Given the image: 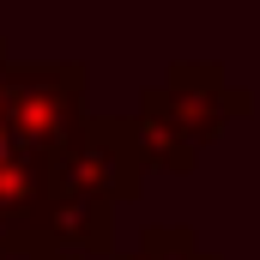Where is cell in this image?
Returning a JSON list of instances; mask_svg holds the SVG:
<instances>
[{
	"instance_id": "4",
	"label": "cell",
	"mask_w": 260,
	"mask_h": 260,
	"mask_svg": "<svg viewBox=\"0 0 260 260\" xmlns=\"http://www.w3.org/2000/svg\"><path fill=\"white\" fill-rule=\"evenodd\" d=\"M121 260H218V254L200 248V236L188 224H151V230L139 236V248L121 254Z\"/></svg>"
},
{
	"instance_id": "1",
	"label": "cell",
	"mask_w": 260,
	"mask_h": 260,
	"mask_svg": "<svg viewBox=\"0 0 260 260\" xmlns=\"http://www.w3.org/2000/svg\"><path fill=\"white\" fill-rule=\"evenodd\" d=\"M254 97L236 91L224 79V67L200 61V67H170V79L157 91H145L139 115H133V145H139V164L145 170H164V176H188L200 164V151L230 127L236 115H248Z\"/></svg>"
},
{
	"instance_id": "3",
	"label": "cell",
	"mask_w": 260,
	"mask_h": 260,
	"mask_svg": "<svg viewBox=\"0 0 260 260\" xmlns=\"http://www.w3.org/2000/svg\"><path fill=\"white\" fill-rule=\"evenodd\" d=\"M139 176H145V164H139V145H133L127 121H79L73 139L49 157V182L97 194L109 206L139 194Z\"/></svg>"
},
{
	"instance_id": "5",
	"label": "cell",
	"mask_w": 260,
	"mask_h": 260,
	"mask_svg": "<svg viewBox=\"0 0 260 260\" xmlns=\"http://www.w3.org/2000/svg\"><path fill=\"white\" fill-rule=\"evenodd\" d=\"M0 260H85V254H67L43 236H12V242H0Z\"/></svg>"
},
{
	"instance_id": "2",
	"label": "cell",
	"mask_w": 260,
	"mask_h": 260,
	"mask_svg": "<svg viewBox=\"0 0 260 260\" xmlns=\"http://www.w3.org/2000/svg\"><path fill=\"white\" fill-rule=\"evenodd\" d=\"M85 97V67L79 61H61V67H0V115L12 139L37 157H55L73 127L85 121L79 109Z\"/></svg>"
}]
</instances>
